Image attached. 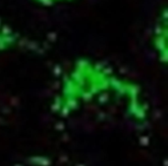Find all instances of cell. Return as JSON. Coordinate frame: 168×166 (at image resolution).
<instances>
[{
	"label": "cell",
	"instance_id": "obj_1",
	"mask_svg": "<svg viewBox=\"0 0 168 166\" xmlns=\"http://www.w3.org/2000/svg\"><path fill=\"white\" fill-rule=\"evenodd\" d=\"M19 166H81L66 160L65 158H57V156H33L26 161L19 164Z\"/></svg>",
	"mask_w": 168,
	"mask_h": 166
}]
</instances>
